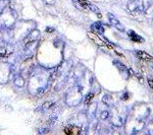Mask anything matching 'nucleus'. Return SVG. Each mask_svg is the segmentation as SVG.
<instances>
[{"mask_svg":"<svg viewBox=\"0 0 153 135\" xmlns=\"http://www.w3.org/2000/svg\"><path fill=\"white\" fill-rule=\"evenodd\" d=\"M78 1L80 2V4L82 5V8H88V9H90L91 11H94L95 13L99 14V16H100L99 9H98L95 5H93V4H91V3H89V2H87L86 0H78Z\"/></svg>","mask_w":153,"mask_h":135,"instance_id":"obj_1","label":"nucleus"},{"mask_svg":"<svg viewBox=\"0 0 153 135\" xmlns=\"http://www.w3.org/2000/svg\"><path fill=\"white\" fill-rule=\"evenodd\" d=\"M65 133L66 134H70V135H73V134H79L81 133V130L76 127H74V126H68L65 128Z\"/></svg>","mask_w":153,"mask_h":135,"instance_id":"obj_4","label":"nucleus"},{"mask_svg":"<svg viewBox=\"0 0 153 135\" xmlns=\"http://www.w3.org/2000/svg\"><path fill=\"white\" fill-rule=\"evenodd\" d=\"M136 54H137V56L141 59V60H144V61H151V60H153L152 56L149 55V54L146 53V52H144V51H137Z\"/></svg>","mask_w":153,"mask_h":135,"instance_id":"obj_2","label":"nucleus"},{"mask_svg":"<svg viewBox=\"0 0 153 135\" xmlns=\"http://www.w3.org/2000/svg\"><path fill=\"white\" fill-rule=\"evenodd\" d=\"M148 82H149L150 87H151L153 88V80H152V79H148Z\"/></svg>","mask_w":153,"mask_h":135,"instance_id":"obj_6","label":"nucleus"},{"mask_svg":"<svg viewBox=\"0 0 153 135\" xmlns=\"http://www.w3.org/2000/svg\"><path fill=\"white\" fill-rule=\"evenodd\" d=\"M129 35H130L131 39H132L133 41H136V42H142L143 41V39L141 38V37L136 35L134 32H131V33H129Z\"/></svg>","mask_w":153,"mask_h":135,"instance_id":"obj_5","label":"nucleus"},{"mask_svg":"<svg viewBox=\"0 0 153 135\" xmlns=\"http://www.w3.org/2000/svg\"><path fill=\"white\" fill-rule=\"evenodd\" d=\"M88 36L90 37L91 40L94 41L95 43L97 44V45H99V46H107V45H106V42H105L104 40H101V39H100V38H98V37L96 36V35H93V34H90V33H89V34H88Z\"/></svg>","mask_w":153,"mask_h":135,"instance_id":"obj_3","label":"nucleus"}]
</instances>
